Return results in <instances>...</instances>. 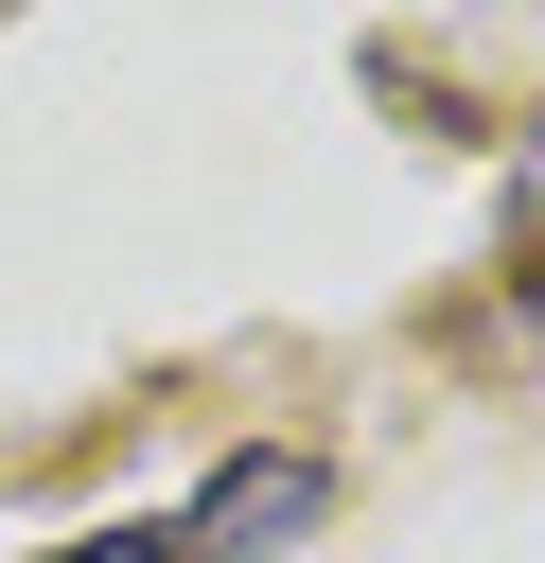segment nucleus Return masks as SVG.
Returning a JSON list of instances; mask_svg holds the SVG:
<instances>
[{
	"mask_svg": "<svg viewBox=\"0 0 545 563\" xmlns=\"http://www.w3.org/2000/svg\"><path fill=\"white\" fill-rule=\"evenodd\" d=\"M281 528H316V457H281V440H264V457H229V475L176 510V545H193V563H264Z\"/></svg>",
	"mask_w": 545,
	"mask_h": 563,
	"instance_id": "f257e3e1",
	"label": "nucleus"
},
{
	"mask_svg": "<svg viewBox=\"0 0 545 563\" xmlns=\"http://www.w3.org/2000/svg\"><path fill=\"white\" fill-rule=\"evenodd\" d=\"M70 563H193V545H176V528H88Z\"/></svg>",
	"mask_w": 545,
	"mask_h": 563,
	"instance_id": "f03ea898",
	"label": "nucleus"
}]
</instances>
